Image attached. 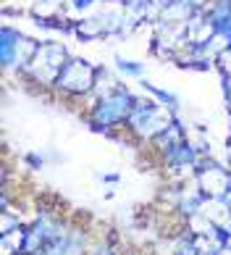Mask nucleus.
<instances>
[{"mask_svg":"<svg viewBox=\"0 0 231 255\" xmlns=\"http://www.w3.org/2000/svg\"><path fill=\"white\" fill-rule=\"evenodd\" d=\"M137 103V92L129 84H118L113 92L103 98H90L79 111V116L95 134H103L121 145H131V134L126 131V121L131 116V108Z\"/></svg>","mask_w":231,"mask_h":255,"instance_id":"f257e3e1","label":"nucleus"},{"mask_svg":"<svg viewBox=\"0 0 231 255\" xmlns=\"http://www.w3.org/2000/svg\"><path fill=\"white\" fill-rule=\"evenodd\" d=\"M176 119H181L176 111L160 106L155 98H150L147 92H142V95H137V103H134V108H131V116L126 121V131L131 134L134 147L144 150L155 137H160Z\"/></svg>","mask_w":231,"mask_h":255,"instance_id":"f03ea898","label":"nucleus"},{"mask_svg":"<svg viewBox=\"0 0 231 255\" xmlns=\"http://www.w3.org/2000/svg\"><path fill=\"white\" fill-rule=\"evenodd\" d=\"M95 84H98V63H92L90 58H82V55H71L53 84L55 103L84 108V103L95 92Z\"/></svg>","mask_w":231,"mask_h":255,"instance_id":"7ed1b4c3","label":"nucleus"},{"mask_svg":"<svg viewBox=\"0 0 231 255\" xmlns=\"http://www.w3.org/2000/svg\"><path fill=\"white\" fill-rule=\"evenodd\" d=\"M37 45H40V40L26 37L11 24H3V32H0V63H3L5 77H18L26 69L37 53Z\"/></svg>","mask_w":231,"mask_h":255,"instance_id":"20e7f679","label":"nucleus"},{"mask_svg":"<svg viewBox=\"0 0 231 255\" xmlns=\"http://www.w3.org/2000/svg\"><path fill=\"white\" fill-rule=\"evenodd\" d=\"M195 184L205 197H226L231 190V166L216 155L202 158L195 171Z\"/></svg>","mask_w":231,"mask_h":255,"instance_id":"39448f33","label":"nucleus"},{"mask_svg":"<svg viewBox=\"0 0 231 255\" xmlns=\"http://www.w3.org/2000/svg\"><path fill=\"white\" fill-rule=\"evenodd\" d=\"M26 237L29 224H21L11 232L0 234V255H26Z\"/></svg>","mask_w":231,"mask_h":255,"instance_id":"423d86ee","label":"nucleus"},{"mask_svg":"<svg viewBox=\"0 0 231 255\" xmlns=\"http://www.w3.org/2000/svg\"><path fill=\"white\" fill-rule=\"evenodd\" d=\"M139 87H142V92H147L150 98H155L160 106H166V108H171V111H176L179 116H181V100H179V95H173L171 90L158 87V84H152V82H147V79H139Z\"/></svg>","mask_w":231,"mask_h":255,"instance_id":"0eeeda50","label":"nucleus"},{"mask_svg":"<svg viewBox=\"0 0 231 255\" xmlns=\"http://www.w3.org/2000/svg\"><path fill=\"white\" fill-rule=\"evenodd\" d=\"M116 71H118V77H123V79H137V82L144 79V63L123 58V55H116Z\"/></svg>","mask_w":231,"mask_h":255,"instance_id":"6e6552de","label":"nucleus"},{"mask_svg":"<svg viewBox=\"0 0 231 255\" xmlns=\"http://www.w3.org/2000/svg\"><path fill=\"white\" fill-rule=\"evenodd\" d=\"M18 163H21L26 171H42L47 160H45L42 153H37V150H29V153H24L21 158H18Z\"/></svg>","mask_w":231,"mask_h":255,"instance_id":"1a4fd4ad","label":"nucleus"},{"mask_svg":"<svg viewBox=\"0 0 231 255\" xmlns=\"http://www.w3.org/2000/svg\"><path fill=\"white\" fill-rule=\"evenodd\" d=\"M100 182H103V184H108L111 190H113V187L121 182V174H118V171H103V174H100Z\"/></svg>","mask_w":231,"mask_h":255,"instance_id":"9d476101","label":"nucleus"}]
</instances>
